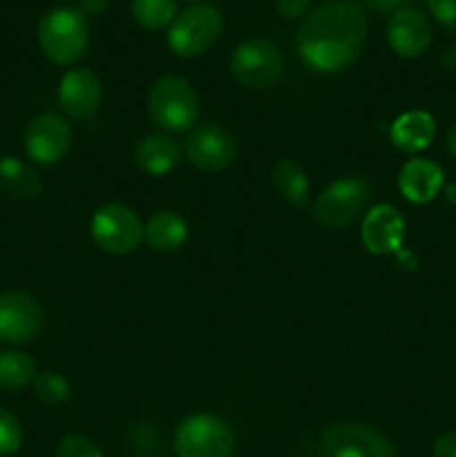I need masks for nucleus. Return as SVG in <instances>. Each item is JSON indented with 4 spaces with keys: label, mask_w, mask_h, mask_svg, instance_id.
<instances>
[{
    "label": "nucleus",
    "mask_w": 456,
    "mask_h": 457,
    "mask_svg": "<svg viewBox=\"0 0 456 457\" xmlns=\"http://www.w3.org/2000/svg\"><path fill=\"white\" fill-rule=\"evenodd\" d=\"M367 9L358 0H331L304 16L295 49L308 70L335 74L358 61L367 45Z\"/></svg>",
    "instance_id": "obj_1"
},
{
    "label": "nucleus",
    "mask_w": 456,
    "mask_h": 457,
    "mask_svg": "<svg viewBox=\"0 0 456 457\" xmlns=\"http://www.w3.org/2000/svg\"><path fill=\"white\" fill-rule=\"evenodd\" d=\"M40 52L54 65H74L89 43L88 16L74 7H58L45 13L38 22Z\"/></svg>",
    "instance_id": "obj_2"
},
{
    "label": "nucleus",
    "mask_w": 456,
    "mask_h": 457,
    "mask_svg": "<svg viewBox=\"0 0 456 457\" xmlns=\"http://www.w3.org/2000/svg\"><path fill=\"white\" fill-rule=\"evenodd\" d=\"M374 187L365 177H344L329 183L313 204V219L320 226L340 230L369 212Z\"/></svg>",
    "instance_id": "obj_3"
},
{
    "label": "nucleus",
    "mask_w": 456,
    "mask_h": 457,
    "mask_svg": "<svg viewBox=\"0 0 456 457\" xmlns=\"http://www.w3.org/2000/svg\"><path fill=\"white\" fill-rule=\"evenodd\" d=\"M148 112L165 132H188L199 114V101L186 79L168 74L152 83L148 92Z\"/></svg>",
    "instance_id": "obj_4"
},
{
    "label": "nucleus",
    "mask_w": 456,
    "mask_h": 457,
    "mask_svg": "<svg viewBox=\"0 0 456 457\" xmlns=\"http://www.w3.org/2000/svg\"><path fill=\"white\" fill-rule=\"evenodd\" d=\"M222 34V13L206 3H195L177 13L168 27V47L179 58H197L213 49Z\"/></svg>",
    "instance_id": "obj_5"
},
{
    "label": "nucleus",
    "mask_w": 456,
    "mask_h": 457,
    "mask_svg": "<svg viewBox=\"0 0 456 457\" xmlns=\"http://www.w3.org/2000/svg\"><path fill=\"white\" fill-rule=\"evenodd\" d=\"M174 451L179 457H232L235 433L219 415H188L174 431Z\"/></svg>",
    "instance_id": "obj_6"
},
{
    "label": "nucleus",
    "mask_w": 456,
    "mask_h": 457,
    "mask_svg": "<svg viewBox=\"0 0 456 457\" xmlns=\"http://www.w3.org/2000/svg\"><path fill=\"white\" fill-rule=\"evenodd\" d=\"M232 79L249 89H264L275 85L284 71V58L280 49L264 38L241 40L228 58Z\"/></svg>",
    "instance_id": "obj_7"
},
{
    "label": "nucleus",
    "mask_w": 456,
    "mask_h": 457,
    "mask_svg": "<svg viewBox=\"0 0 456 457\" xmlns=\"http://www.w3.org/2000/svg\"><path fill=\"white\" fill-rule=\"evenodd\" d=\"M89 230H92V239L98 248L116 254V257H123L139 248L146 226H143L141 217L128 205L107 204L94 212Z\"/></svg>",
    "instance_id": "obj_8"
},
{
    "label": "nucleus",
    "mask_w": 456,
    "mask_h": 457,
    "mask_svg": "<svg viewBox=\"0 0 456 457\" xmlns=\"http://www.w3.org/2000/svg\"><path fill=\"white\" fill-rule=\"evenodd\" d=\"M325 457H396L392 440L362 422H335L320 436Z\"/></svg>",
    "instance_id": "obj_9"
},
{
    "label": "nucleus",
    "mask_w": 456,
    "mask_h": 457,
    "mask_svg": "<svg viewBox=\"0 0 456 457\" xmlns=\"http://www.w3.org/2000/svg\"><path fill=\"white\" fill-rule=\"evenodd\" d=\"M72 147V128L63 116L38 114L27 123L25 152L34 163L56 165Z\"/></svg>",
    "instance_id": "obj_10"
},
{
    "label": "nucleus",
    "mask_w": 456,
    "mask_h": 457,
    "mask_svg": "<svg viewBox=\"0 0 456 457\" xmlns=\"http://www.w3.org/2000/svg\"><path fill=\"white\" fill-rule=\"evenodd\" d=\"M43 328V311L31 295L9 290L0 295V342L27 344Z\"/></svg>",
    "instance_id": "obj_11"
},
{
    "label": "nucleus",
    "mask_w": 456,
    "mask_h": 457,
    "mask_svg": "<svg viewBox=\"0 0 456 457\" xmlns=\"http://www.w3.org/2000/svg\"><path fill=\"white\" fill-rule=\"evenodd\" d=\"M186 156L204 172H222L237 156L235 138L219 125H199L186 138Z\"/></svg>",
    "instance_id": "obj_12"
},
{
    "label": "nucleus",
    "mask_w": 456,
    "mask_h": 457,
    "mask_svg": "<svg viewBox=\"0 0 456 457\" xmlns=\"http://www.w3.org/2000/svg\"><path fill=\"white\" fill-rule=\"evenodd\" d=\"M101 80L89 67H74L63 74L58 85V105L70 119H94L101 107Z\"/></svg>",
    "instance_id": "obj_13"
},
{
    "label": "nucleus",
    "mask_w": 456,
    "mask_h": 457,
    "mask_svg": "<svg viewBox=\"0 0 456 457\" xmlns=\"http://www.w3.org/2000/svg\"><path fill=\"white\" fill-rule=\"evenodd\" d=\"M434 29L425 12L416 7H402L389 16L387 43L401 58H418L429 49Z\"/></svg>",
    "instance_id": "obj_14"
},
{
    "label": "nucleus",
    "mask_w": 456,
    "mask_h": 457,
    "mask_svg": "<svg viewBox=\"0 0 456 457\" xmlns=\"http://www.w3.org/2000/svg\"><path fill=\"white\" fill-rule=\"evenodd\" d=\"M360 237L371 254L398 253L405 241V219L393 205H374L362 219Z\"/></svg>",
    "instance_id": "obj_15"
},
{
    "label": "nucleus",
    "mask_w": 456,
    "mask_h": 457,
    "mask_svg": "<svg viewBox=\"0 0 456 457\" xmlns=\"http://www.w3.org/2000/svg\"><path fill=\"white\" fill-rule=\"evenodd\" d=\"M443 177H445V172L436 161L410 159L398 174V190L411 204L425 205L438 195Z\"/></svg>",
    "instance_id": "obj_16"
},
{
    "label": "nucleus",
    "mask_w": 456,
    "mask_h": 457,
    "mask_svg": "<svg viewBox=\"0 0 456 457\" xmlns=\"http://www.w3.org/2000/svg\"><path fill=\"white\" fill-rule=\"evenodd\" d=\"M132 159L148 177H165L182 161V147L168 134H148L137 143Z\"/></svg>",
    "instance_id": "obj_17"
},
{
    "label": "nucleus",
    "mask_w": 456,
    "mask_h": 457,
    "mask_svg": "<svg viewBox=\"0 0 456 457\" xmlns=\"http://www.w3.org/2000/svg\"><path fill=\"white\" fill-rule=\"evenodd\" d=\"M436 134V120L432 114L423 110H411L398 116L389 129V141L396 150L405 154H416V152L429 147Z\"/></svg>",
    "instance_id": "obj_18"
},
{
    "label": "nucleus",
    "mask_w": 456,
    "mask_h": 457,
    "mask_svg": "<svg viewBox=\"0 0 456 457\" xmlns=\"http://www.w3.org/2000/svg\"><path fill=\"white\" fill-rule=\"evenodd\" d=\"M143 239L150 244V248L159 250V253H174L188 239L186 219L173 210H159L148 219Z\"/></svg>",
    "instance_id": "obj_19"
},
{
    "label": "nucleus",
    "mask_w": 456,
    "mask_h": 457,
    "mask_svg": "<svg viewBox=\"0 0 456 457\" xmlns=\"http://www.w3.org/2000/svg\"><path fill=\"white\" fill-rule=\"evenodd\" d=\"M0 190L13 199H36L43 192V179L25 161L0 156Z\"/></svg>",
    "instance_id": "obj_20"
},
{
    "label": "nucleus",
    "mask_w": 456,
    "mask_h": 457,
    "mask_svg": "<svg viewBox=\"0 0 456 457\" xmlns=\"http://www.w3.org/2000/svg\"><path fill=\"white\" fill-rule=\"evenodd\" d=\"M273 187L277 195L284 201H289L295 208H304L308 204V195H311V186H308L307 172L300 168L295 161L280 159L273 165Z\"/></svg>",
    "instance_id": "obj_21"
},
{
    "label": "nucleus",
    "mask_w": 456,
    "mask_h": 457,
    "mask_svg": "<svg viewBox=\"0 0 456 457\" xmlns=\"http://www.w3.org/2000/svg\"><path fill=\"white\" fill-rule=\"evenodd\" d=\"M36 364L30 355L18 351L0 353V391H18L34 382Z\"/></svg>",
    "instance_id": "obj_22"
},
{
    "label": "nucleus",
    "mask_w": 456,
    "mask_h": 457,
    "mask_svg": "<svg viewBox=\"0 0 456 457\" xmlns=\"http://www.w3.org/2000/svg\"><path fill=\"white\" fill-rule=\"evenodd\" d=\"M132 16L146 29H164L177 18V0H132Z\"/></svg>",
    "instance_id": "obj_23"
},
{
    "label": "nucleus",
    "mask_w": 456,
    "mask_h": 457,
    "mask_svg": "<svg viewBox=\"0 0 456 457\" xmlns=\"http://www.w3.org/2000/svg\"><path fill=\"white\" fill-rule=\"evenodd\" d=\"M34 393L40 402L45 404H65L72 395V386L63 375L54 373V370H45V373H38L34 378Z\"/></svg>",
    "instance_id": "obj_24"
},
{
    "label": "nucleus",
    "mask_w": 456,
    "mask_h": 457,
    "mask_svg": "<svg viewBox=\"0 0 456 457\" xmlns=\"http://www.w3.org/2000/svg\"><path fill=\"white\" fill-rule=\"evenodd\" d=\"M22 445V427L13 413L0 406V455H12Z\"/></svg>",
    "instance_id": "obj_25"
},
{
    "label": "nucleus",
    "mask_w": 456,
    "mask_h": 457,
    "mask_svg": "<svg viewBox=\"0 0 456 457\" xmlns=\"http://www.w3.org/2000/svg\"><path fill=\"white\" fill-rule=\"evenodd\" d=\"M56 457H106L85 436H65L56 446Z\"/></svg>",
    "instance_id": "obj_26"
},
{
    "label": "nucleus",
    "mask_w": 456,
    "mask_h": 457,
    "mask_svg": "<svg viewBox=\"0 0 456 457\" xmlns=\"http://www.w3.org/2000/svg\"><path fill=\"white\" fill-rule=\"evenodd\" d=\"M423 3L443 29L456 34V0H423Z\"/></svg>",
    "instance_id": "obj_27"
},
{
    "label": "nucleus",
    "mask_w": 456,
    "mask_h": 457,
    "mask_svg": "<svg viewBox=\"0 0 456 457\" xmlns=\"http://www.w3.org/2000/svg\"><path fill=\"white\" fill-rule=\"evenodd\" d=\"M311 0H275V9L284 18H300L307 13Z\"/></svg>",
    "instance_id": "obj_28"
},
{
    "label": "nucleus",
    "mask_w": 456,
    "mask_h": 457,
    "mask_svg": "<svg viewBox=\"0 0 456 457\" xmlns=\"http://www.w3.org/2000/svg\"><path fill=\"white\" fill-rule=\"evenodd\" d=\"M434 457H456V431L443 433V436L434 442Z\"/></svg>",
    "instance_id": "obj_29"
},
{
    "label": "nucleus",
    "mask_w": 456,
    "mask_h": 457,
    "mask_svg": "<svg viewBox=\"0 0 456 457\" xmlns=\"http://www.w3.org/2000/svg\"><path fill=\"white\" fill-rule=\"evenodd\" d=\"M410 0H365V7L378 13H393L398 9L407 7Z\"/></svg>",
    "instance_id": "obj_30"
},
{
    "label": "nucleus",
    "mask_w": 456,
    "mask_h": 457,
    "mask_svg": "<svg viewBox=\"0 0 456 457\" xmlns=\"http://www.w3.org/2000/svg\"><path fill=\"white\" fill-rule=\"evenodd\" d=\"M110 4V0H79V12L83 16H98Z\"/></svg>",
    "instance_id": "obj_31"
},
{
    "label": "nucleus",
    "mask_w": 456,
    "mask_h": 457,
    "mask_svg": "<svg viewBox=\"0 0 456 457\" xmlns=\"http://www.w3.org/2000/svg\"><path fill=\"white\" fill-rule=\"evenodd\" d=\"M441 65L445 67V70H450V71H456V43H450V45H445V47H443V52H441Z\"/></svg>",
    "instance_id": "obj_32"
},
{
    "label": "nucleus",
    "mask_w": 456,
    "mask_h": 457,
    "mask_svg": "<svg viewBox=\"0 0 456 457\" xmlns=\"http://www.w3.org/2000/svg\"><path fill=\"white\" fill-rule=\"evenodd\" d=\"M445 150L450 152V156H454L456 159V123L452 125V129L447 132V137H445Z\"/></svg>",
    "instance_id": "obj_33"
},
{
    "label": "nucleus",
    "mask_w": 456,
    "mask_h": 457,
    "mask_svg": "<svg viewBox=\"0 0 456 457\" xmlns=\"http://www.w3.org/2000/svg\"><path fill=\"white\" fill-rule=\"evenodd\" d=\"M190 3H197V0H190Z\"/></svg>",
    "instance_id": "obj_34"
},
{
    "label": "nucleus",
    "mask_w": 456,
    "mask_h": 457,
    "mask_svg": "<svg viewBox=\"0 0 456 457\" xmlns=\"http://www.w3.org/2000/svg\"><path fill=\"white\" fill-rule=\"evenodd\" d=\"M63 3H67V0H63Z\"/></svg>",
    "instance_id": "obj_35"
}]
</instances>
